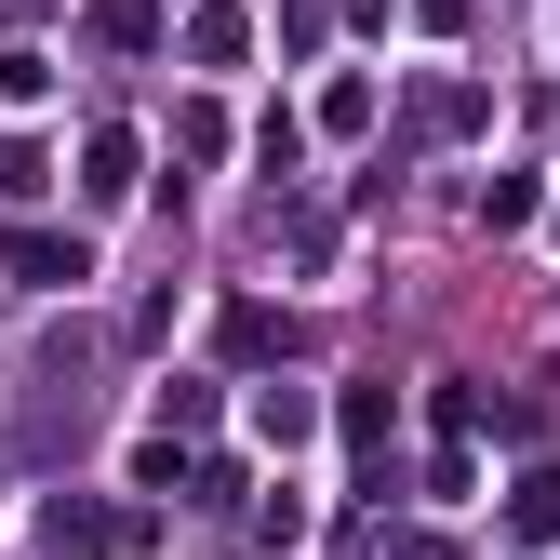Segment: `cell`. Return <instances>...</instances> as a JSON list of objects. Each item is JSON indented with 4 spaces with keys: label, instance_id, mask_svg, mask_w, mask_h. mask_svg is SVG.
I'll list each match as a JSON object with an SVG mask.
<instances>
[{
    "label": "cell",
    "instance_id": "6",
    "mask_svg": "<svg viewBox=\"0 0 560 560\" xmlns=\"http://www.w3.org/2000/svg\"><path fill=\"white\" fill-rule=\"evenodd\" d=\"M94 40H120V54H148V40H161V0H94Z\"/></svg>",
    "mask_w": 560,
    "mask_h": 560
},
{
    "label": "cell",
    "instance_id": "5",
    "mask_svg": "<svg viewBox=\"0 0 560 560\" xmlns=\"http://www.w3.org/2000/svg\"><path fill=\"white\" fill-rule=\"evenodd\" d=\"M307 428H320L307 387H254V441H307Z\"/></svg>",
    "mask_w": 560,
    "mask_h": 560
},
{
    "label": "cell",
    "instance_id": "8",
    "mask_svg": "<svg viewBox=\"0 0 560 560\" xmlns=\"http://www.w3.org/2000/svg\"><path fill=\"white\" fill-rule=\"evenodd\" d=\"M480 228H534V174H494V187H480Z\"/></svg>",
    "mask_w": 560,
    "mask_h": 560
},
{
    "label": "cell",
    "instance_id": "10",
    "mask_svg": "<svg viewBox=\"0 0 560 560\" xmlns=\"http://www.w3.org/2000/svg\"><path fill=\"white\" fill-rule=\"evenodd\" d=\"M347 14H361V27H387V0H347Z\"/></svg>",
    "mask_w": 560,
    "mask_h": 560
},
{
    "label": "cell",
    "instance_id": "11",
    "mask_svg": "<svg viewBox=\"0 0 560 560\" xmlns=\"http://www.w3.org/2000/svg\"><path fill=\"white\" fill-rule=\"evenodd\" d=\"M400 560H454V547H428V534H413V547H400Z\"/></svg>",
    "mask_w": 560,
    "mask_h": 560
},
{
    "label": "cell",
    "instance_id": "1",
    "mask_svg": "<svg viewBox=\"0 0 560 560\" xmlns=\"http://www.w3.org/2000/svg\"><path fill=\"white\" fill-rule=\"evenodd\" d=\"M0 267H14L27 294H67V280H94V241H67V228H14V241H0Z\"/></svg>",
    "mask_w": 560,
    "mask_h": 560
},
{
    "label": "cell",
    "instance_id": "7",
    "mask_svg": "<svg viewBox=\"0 0 560 560\" xmlns=\"http://www.w3.org/2000/svg\"><path fill=\"white\" fill-rule=\"evenodd\" d=\"M54 94V54H0V107H40Z\"/></svg>",
    "mask_w": 560,
    "mask_h": 560
},
{
    "label": "cell",
    "instance_id": "9",
    "mask_svg": "<svg viewBox=\"0 0 560 560\" xmlns=\"http://www.w3.org/2000/svg\"><path fill=\"white\" fill-rule=\"evenodd\" d=\"M161 428H174V441H187V428H214V387H200V374H174V387H161Z\"/></svg>",
    "mask_w": 560,
    "mask_h": 560
},
{
    "label": "cell",
    "instance_id": "4",
    "mask_svg": "<svg viewBox=\"0 0 560 560\" xmlns=\"http://www.w3.org/2000/svg\"><path fill=\"white\" fill-rule=\"evenodd\" d=\"M40 547H54V560H94V547H120V521H107V508H54Z\"/></svg>",
    "mask_w": 560,
    "mask_h": 560
},
{
    "label": "cell",
    "instance_id": "3",
    "mask_svg": "<svg viewBox=\"0 0 560 560\" xmlns=\"http://www.w3.org/2000/svg\"><path fill=\"white\" fill-rule=\"evenodd\" d=\"M133 161H148L133 133H94V148H81V187H94V200H133Z\"/></svg>",
    "mask_w": 560,
    "mask_h": 560
},
{
    "label": "cell",
    "instance_id": "2",
    "mask_svg": "<svg viewBox=\"0 0 560 560\" xmlns=\"http://www.w3.org/2000/svg\"><path fill=\"white\" fill-rule=\"evenodd\" d=\"M508 534H534V547L560 534V467H521L508 480Z\"/></svg>",
    "mask_w": 560,
    "mask_h": 560
}]
</instances>
